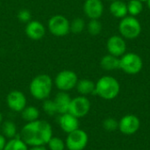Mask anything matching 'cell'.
I'll list each match as a JSON object with an SVG mask.
<instances>
[{"label": "cell", "mask_w": 150, "mask_h": 150, "mask_svg": "<svg viewBox=\"0 0 150 150\" xmlns=\"http://www.w3.org/2000/svg\"><path fill=\"white\" fill-rule=\"evenodd\" d=\"M53 137L51 125L46 120L27 122L21 129L20 138L28 147L45 146Z\"/></svg>", "instance_id": "6da1fadb"}, {"label": "cell", "mask_w": 150, "mask_h": 150, "mask_svg": "<svg viewBox=\"0 0 150 150\" xmlns=\"http://www.w3.org/2000/svg\"><path fill=\"white\" fill-rule=\"evenodd\" d=\"M53 88V80L47 74H40L33 78L29 85V91L33 98L37 100L48 98Z\"/></svg>", "instance_id": "7a4b0ae2"}, {"label": "cell", "mask_w": 150, "mask_h": 150, "mask_svg": "<svg viewBox=\"0 0 150 150\" xmlns=\"http://www.w3.org/2000/svg\"><path fill=\"white\" fill-rule=\"evenodd\" d=\"M120 86L117 79L111 76H104L96 83L95 94L105 100L115 98L120 93Z\"/></svg>", "instance_id": "3957f363"}, {"label": "cell", "mask_w": 150, "mask_h": 150, "mask_svg": "<svg viewBox=\"0 0 150 150\" xmlns=\"http://www.w3.org/2000/svg\"><path fill=\"white\" fill-rule=\"evenodd\" d=\"M119 31L123 38L133 40L137 38L142 32L140 21L133 16H126L119 24Z\"/></svg>", "instance_id": "277c9868"}, {"label": "cell", "mask_w": 150, "mask_h": 150, "mask_svg": "<svg viewBox=\"0 0 150 150\" xmlns=\"http://www.w3.org/2000/svg\"><path fill=\"white\" fill-rule=\"evenodd\" d=\"M143 67L142 57L135 53L124 54L120 57V69L129 75L138 74Z\"/></svg>", "instance_id": "5b68a950"}, {"label": "cell", "mask_w": 150, "mask_h": 150, "mask_svg": "<svg viewBox=\"0 0 150 150\" xmlns=\"http://www.w3.org/2000/svg\"><path fill=\"white\" fill-rule=\"evenodd\" d=\"M78 82L77 75L69 69L62 70L59 72L54 78V84L61 91H69L76 86Z\"/></svg>", "instance_id": "8992f818"}, {"label": "cell", "mask_w": 150, "mask_h": 150, "mask_svg": "<svg viewBox=\"0 0 150 150\" xmlns=\"http://www.w3.org/2000/svg\"><path fill=\"white\" fill-rule=\"evenodd\" d=\"M50 33L56 37L66 36L70 32V22L62 15H54L51 17L47 23Z\"/></svg>", "instance_id": "52a82bcc"}, {"label": "cell", "mask_w": 150, "mask_h": 150, "mask_svg": "<svg viewBox=\"0 0 150 150\" xmlns=\"http://www.w3.org/2000/svg\"><path fill=\"white\" fill-rule=\"evenodd\" d=\"M88 141L87 133L78 128L68 134L65 144L69 150H83L88 144Z\"/></svg>", "instance_id": "ba28073f"}, {"label": "cell", "mask_w": 150, "mask_h": 150, "mask_svg": "<svg viewBox=\"0 0 150 150\" xmlns=\"http://www.w3.org/2000/svg\"><path fill=\"white\" fill-rule=\"evenodd\" d=\"M91 109V102L85 96H78L71 99L69 112L77 119L86 116Z\"/></svg>", "instance_id": "9c48e42d"}, {"label": "cell", "mask_w": 150, "mask_h": 150, "mask_svg": "<svg viewBox=\"0 0 150 150\" xmlns=\"http://www.w3.org/2000/svg\"><path fill=\"white\" fill-rule=\"evenodd\" d=\"M6 104L11 111L21 112L26 106V98L19 91H11L6 97Z\"/></svg>", "instance_id": "30bf717a"}, {"label": "cell", "mask_w": 150, "mask_h": 150, "mask_svg": "<svg viewBox=\"0 0 150 150\" xmlns=\"http://www.w3.org/2000/svg\"><path fill=\"white\" fill-rule=\"evenodd\" d=\"M140 120L134 114H127L124 116L119 122L120 131L127 135L135 134L140 128Z\"/></svg>", "instance_id": "8fae6325"}, {"label": "cell", "mask_w": 150, "mask_h": 150, "mask_svg": "<svg viewBox=\"0 0 150 150\" xmlns=\"http://www.w3.org/2000/svg\"><path fill=\"white\" fill-rule=\"evenodd\" d=\"M106 48L110 54L116 57H120L124 54H126L127 44L122 36L112 35L107 40Z\"/></svg>", "instance_id": "7c38bea8"}, {"label": "cell", "mask_w": 150, "mask_h": 150, "mask_svg": "<svg viewBox=\"0 0 150 150\" xmlns=\"http://www.w3.org/2000/svg\"><path fill=\"white\" fill-rule=\"evenodd\" d=\"M83 11L90 19H98L104 12V4L101 0H85Z\"/></svg>", "instance_id": "4fadbf2b"}, {"label": "cell", "mask_w": 150, "mask_h": 150, "mask_svg": "<svg viewBox=\"0 0 150 150\" xmlns=\"http://www.w3.org/2000/svg\"><path fill=\"white\" fill-rule=\"evenodd\" d=\"M25 33L28 38L33 40H39L45 36L46 28L38 20H31L29 21L25 29Z\"/></svg>", "instance_id": "5bb4252c"}, {"label": "cell", "mask_w": 150, "mask_h": 150, "mask_svg": "<svg viewBox=\"0 0 150 150\" xmlns=\"http://www.w3.org/2000/svg\"><path fill=\"white\" fill-rule=\"evenodd\" d=\"M59 126L63 132L69 134L79 128V120L69 112H66L60 114Z\"/></svg>", "instance_id": "9a60e30c"}, {"label": "cell", "mask_w": 150, "mask_h": 150, "mask_svg": "<svg viewBox=\"0 0 150 150\" xmlns=\"http://www.w3.org/2000/svg\"><path fill=\"white\" fill-rule=\"evenodd\" d=\"M71 99L72 98L66 91H60L59 93H57V95L54 98L57 113L63 114V113L69 112Z\"/></svg>", "instance_id": "2e32d148"}, {"label": "cell", "mask_w": 150, "mask_h": 150, "mask_svg": "<svg viewBox=\"0 0 150 150\" xmlns=\"http://www.w3.org/2000/svg\"><path fill=\"white\" fill-rule=\"evenodd\" d=\"M109 9L112 15L118 18H123L128 14L127 4L121 0H116L111 2Z\"/></svg>", "instance_id": "e0dca14e"}, {"label": "cell", "mask_w": 150, "mask_h": 150, "mask_svg": "<svg viewBox=\"0 0 150 150\" xmlns=\"http://www.w3.org/2000/svg\"><path fill=\"white\" fill-rule=\"evenodd\" d=\"M100 66L103 69L112 71L120 69V57H116L110 54L102 57L100 61Z\"/></svg>", "instance_id": "ac0fdd59"}, {"label": "cell", "mask_w": 150, "mask_h": 150, "mask_svg": "<svg viewBox=\"0 0 150 150\" xmlns=\"http://www.w3.org/2000/svg\"><path fill=\"white\" fill-rule=\"evenodd\" d=\"M95 87H96V83H94L90 79L78 80L76 86L78 93H80L82 96L95 94Z\"/></svg>", "instance_id": "d6986e66"}, {"label": "cell", "mask_w": 150, "mask_h": 150, "mask_svg": "<svg viewBox=\"0 0 150 150\" xmlns=\"http://www.w3.org/2000/svg\"><path fill=\"white\" fill-rule=\"evenodd\" d=\"M21 116L23 120L26 122H32L39 120L40 117V111L38 110L37 107L29 105L25 106L24 110L21 112Z\"/></svg>", "instance_id": "ffe728a7"}, {"label": "cell", "mask_w": 150, "mask_h": 150, "mask_svg": "<svg viewBox=\"0 0 150 150\" xmlns=\"http://www.w3.org/2000/svg\"><path fill=\"white\" fill-rule=\"evenodd\" d=\"M2 132H3V135L6 139L11 140L17 137V127L11 120H6L3 123Z\"/></svg>", "instance_id": "44dd1931"}, {"label": "cell", "mask_w": 150, "mask_h": 150, "mask_svg": "<svg viewBox=\"0 0 150 150\" xmlns=\"http://www.w3.org/2000/svg\"><path fill=\"white\" fill-rule=\"evenodd\" d=\"M4 150H28V146L20 137H15L6 142Z\"/></svg>", "instance_id": "7402d4cb"}, {"label": "cell", "mask_w": 150, "mask_h": 150, "mask_svg": "<svg viewBox=\"0 0 150 150\" xmlns=\"http://www.w3.org/2000/svg\"><path fill=\"white\" fill-rule=\"evenodd\" d=\"M127 11L130 16L135 17L139 14L143 10V4L142 2L140 0H130L127 4Z\"/></svg>", "instance_id": "603a6c76"}, {"label": "cell", "mask_w": 150, "mask_h": 150, "mask_svg": "<svg viewBox=\"0 0 150 150\" xmlns=\"http://www.w3.org/2000/svg\"><path fill=\"white\" fill-rule=\"evenodd\" d=\"M42 109L45 112L46 114H47L48 116H54L57 113V110H56V106L54 104V99H45L43 100V104H42Z\"/></svg>", "instance_id": "cb8c5ba5"}, {"label": "cell", "mask_w": 150, "mask_h": 150, "mask_svg": "<svg viewBox=\"0 0 150 150\" xmlns=\"http://www.w3.org/2000/svg\"><path fill=\"white\" fill-rule=\"evenodd\" d=\"M88 32L91 35H98L102 31V24L98 19H91L88 23Z\"/></svg>", "instance_id": "d4e9b609"}, {"label": "cell", "mask_w": 150, "mask_h": 150, "mask_svg": "<svg viewBox=\"0 0 150 150\" xmlns=\"http://www.w3.org/2000/svg\"><path fill=\"white\" fill-rule=\"evenodd\" d=\"M48 146L49 150H64L66 144L65 142H63V140H62L59 137H52L48 143L47 144Z\"/></svg>", "instance_id": "484cf974"}, {"label": "cell", "mask_w": 150, "mask_h": 150, "mask_svg": "<svg viewBox=\"0 0 150 150\" xmlns=\"http://www.w3.org/2000/svg\"><path fill=\"white\" fill-rule=\"evenodd\" d=\"M85 27V22L81 18H74L70 23V32L73 33H80Z\"/></svg>", "instance_id": "4316f807"}, {"label": "cell", "mask_w": 150, "mask_h": 150, "mask_svg": "<svg viewBox=\"0 0 150 150\" xmlns=\"http://www.w3.org/2000/svg\"><path fill=\"white\" fill-rule=\"evenodd\" d=\"M103 127L105 128V130H106L108 132H113L117 128H119V122L115 119L108 118L104 120Z\"/></svg>", "instance_id": "83f0119b"}, {"label": "cell", "mask_w": 150, "mask_h": 150, "mask_svg": "<svg viewBox=\"0 0 150 150\" xmlns=\"http://www.w3.org/2000/svg\"><path fill=\"white\" fill-rule=\"evenodd\" d=\"M31 18H32V15H31V12L30 11L26 10V9H23V10H20L18 12V19L23 23H28L29 21H31Z\"/></svg>", "instance_id": "f1b7e54d"}, {"label": "cell", "mask_w": 150, "mask_h": 150, "mask_svg": "<svg viewBox=\"0 0 150 150\" xmlns=\"http://www.w3.org/2000/svg\"><path fill=\"white\" fill-rule=\"evenodd\" d=\"M6 138L3 135L0 134V150H4L5 145H6Z\"/></svg>", "instance_id": "f546056e"}, {"label": "cell", "mask_w": 150, "mask_h": 150, "mask_svg": "<svg viewBox=\"0 0 150 150\" xmlns=\"http://www.w3.org/2000/svg\"><path fill=\"white\" fill-rule=\"evenodd\" d=\"M28 150H47L45 146H34V147H31Z\"/></svg>", "instance_id": "4dcf8cb0"}, {"label": "cell", "mask_w": 150, "mask_h": 150, "mask_svg": "<svg viewBox=\"0 0 150 150\" xmlns=\"http://www.w3.org/2000/svg\"><path fill=\"white\" fill-rule=\"evenodd\" d=\"M2 122H3V114L0 112V124H1Z\"/></svg>", "instance_id": "1f68e13d"}, {"label": "cell", "mask_w": 150, "mask_h": 150, "mask_svg": "<svg viewBox=\"0 0 150 150\" xmlns=\"http://www.w3.org/2000/svg\"><path fill=\"white\" fill-rule=\"evenodd\" d=\"M147 4H148V7L150 10V0H147Z\"/></svg>", "instance_id": "d6a6232c"}, {"label": "cell", "mask_w": 150, "mask_h": 150, "mask_svg": "<svg viewBox=\"0 0 150 150\" xmlns=\"http://www.w3.org/2000/svg\"><path fill=\"white\" fill-rule=\"evenodd\" d=\"M107 1H110V2H113V1H116V0H107Z\"/></svg>", "instance_id": "836d02e7"}, {"label": "cell", "mask_w": 150, "mask_h": 150, "mask_svg": "<svg viewBox=\"0 0 150 150\" xmlns=\"http://www.w3.org/2000/svg\"><path fill=\"white\" fill-rule=\"evenodd\" d=\"M140 1H142V2H147V0H140Z\"/></svg>", "instance_id": "e575fe53"}]
</instances>
